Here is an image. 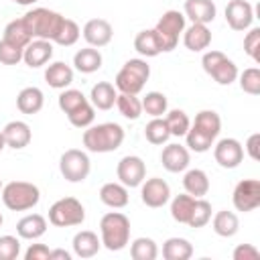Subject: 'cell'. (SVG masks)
Wrapping results in <instances>:
<instances>
[{"label": "cell", "mask_w": 260, "mask_h": 260, "mask_svg": "<svg viewBox=\"0 0 260 260\" xmlns=\"http://www.w3.org/2000/svg\"><path fill=\"white\" fill-rule=\"evenodd\" d=\"M22 20L32 39H43V41L53 43L61 30L65 16L55 10H49V8H32L22 16Z\"/></svg>", "instance_id": "cell-3"}, {"label": "cell", "mask_w": 260, "mask_h": 260, "mask_svg": "<svg viewBox=\"0 0 260 260\" xmlns=\"http://www.w3.org/2000/svg\"><path fill=\"white\" fill-rule=\"evenodd\" d=\"M53 57V43L51 41H43V39H32L24 49H22V61L30 67H43L51 61Z\"/></svg>", "instance_id": "cell-16"}, {"label": "cell", "mask_w": 260, "mask_h": 260, "mask_svg": "<svg viewBox=\"0 0 260 260\" xmlns=\"http://www.w3.org/2000/svg\"><path fill=\"white\" fill-rule=\"evenodd\" d=\"M22 61V47H16L4 39H0V63L4 65H16Z\"/></svg>", "instance_id": "cell-47"}, {"label": "cell", "mask_w": 260, "mask_h": 260, "mask_svg": "<svg viewBox=\"0 0 260 260\" xmlns=\"http://www.w3.org/2000/svg\"><path fill=\"white\" fill-rule=\"evenodd\" d=\"M232 203L238 211H254L260 205V181L258 179H244L234 187Z\"/></svg>", "instance_id": "cell-10"}, {"label": "cell", "mask_w": 260, "mask_h": 260, "mask_svg": "<svg viewBox=\"0 0 260 260\" xmlns=\"http://www.w3.org/2000/svg\"><path fill=\"white\" fill-rule=\"evenodd\" d=\"M254 20V8L248 0H232L225 6V22L232 30H248Z\"/></svg>", "instance_id": "cell-14"}, {"label": "cell", "mask_w": 260, "mask_h": 260, "mask_svg": "<svg viewBox=\"0 0 260 260\" xmlns=\"http://www.w3.org/2000/svg\"><path fill=\"white\" fill-rule=\"evenodd\" d=\"M2 136H4V142L6 146L14 148V150H20L24 146L30 144V138H32V132H30V126L22 120H12L8 122L4 128H2Z\"/></svg>", "instance_id": "cell-18"}, {"label": "cell", "mask_w": 260, "mask_h": 260, "mask_svg": "<svg viewBox=\"0 0 260 260\" xmlns=\"http://www.w3.org/2000/svg\"><path fill=\"white\" fill-rule=\"evenodd\" d=\"M215 4L213 0H185V18L199 24H209L215 18Z\"/></svg>", "instance_id": "cell-20"}, {"label": "cell", "mask_w": 260, "mask_h": 260, "mask_svg": "<svg viewBox=\"0 0 260 260\" xmlns=\"http://www.w3.org/2000/svg\"><path fill=\"white\" fill-rule=\"evenodd\" d=\"M124 142V128L116 122L87 126L83 132V146L89 152H114Z\"/></svg>", "instance_id": "cell-1"}, {"label": "cell", "mask_w": 260, "mask_h": 260, "mask_svg": "<svg viewBox=\"0 0 260 260\" xmlns=\"http://www.w3.org/2000/svg\"><path fill=\"white\" fill-rule=\"evenodd\" d=\"M185 140H187V148L193 150V152H207L213 142H215V136H211L209 132L197 128L195 124L189 126L187 134H185Z\"/></svg>", "instance_id": "cell-32"}, {"label": "cell", "mask_w": 260, "mask_h": 260, "mask_svg": "<svg viewBox=\"0 0 260 260\" xmlns=\"http://www.w3.org/2000/svg\"><path fill=\"white\" fill-rule=\"evenodd\" d=\"M2 221H4V217H2V213H0V225H2Z\"/></svg>", "instance_id": "cell-55"}, {"label": "cell", "mask_w": 260, "mask_h": 260, "mask_svg": "<svg viewBox=\"0 0 260 260\" xmlns=\"http://www.w3.org/2000/svg\"><path fill=\"white\" fill-rule=\"evenodd\" d=\"M116 108L118 112L128 118V120H138L142 114V102L134 93H118L116 98Z\"/></svg>", "instance_id": "cell-35"}, {"label": "cell", "mask_w": 260, "mask_h": 260, "mask_svg": "<svg viewBox=\"0 0 260 260\" xmlns=\"http://www.w3.org/2000/svg\"><path fill=\"white\" fill-rule=\"evenodd\" d=\"M209 219H211V203L207 199H203V197H197L187 225H191V228H203V225L209 223Z\"/></svg>", "instance_id": "cell-42"}, {"label": "cell", "mask_w": 260, "mask_h": 260, "mask_svg": "<svg viewBox=\"0 0 260 260\" xmlns=\"http://www.w3.org/2000/svg\"><path fill=\"white\" fill-rule=\"evenodd\" d=\"M47 232V219L41 213H28L18 219L16 234L22 240H39Z\"/></svg>", "instance_id": "cell-21"}, {"label": "cell", "mask_w": 260, "mask_h": 260, "mask_svg": "<svg viewBox=\"0 0 260 260\" xmlns=\"http://www.w3.org/2000/svg\"><path fill=\"white\" fill-rule=\"evenodd\" d=\"M12 2H16V4H20V6H30V4H35V2H39V0H12Z\"/></svg>", "instance_id": "cell-53"}, {"label": "cell", "mask_w": 260, "mask_h": 260, "mask_svg": "<svg viewBox=\"0 0 260 260\" xmlns=\"http://www.w3.org/2000/svg\"><path fill=\"white\" fill-rule=\"evenodd\" d=\"M20 254V240L16 236H0V260H14Z\"/></svg>", "instance_id": "cell-48"}, {"label": "cell", "mask_w": 260, "mask_h": 260, "mask_svg": "<svg viewBox=\"0 0 260 260\" xmlns=\"http://www.w3.org/2000/svg\"><path fill=\"white\" fill-rule=\"evenodd\" d=\"M49 260H71V254L63 248H57V250H51V256Z\"/></svg>", "instance_id": "cell-52"}, {"label": "cell", "mask_w": 260, "mask_h": 260, "mask_svg": "<svg viewBox=\"0 0 260 260\" xmlns=\"http://www.w3.org/2000/svg\"><path fill=\"white\" fill-rule=\"evenodd\" d=\"M244 51H246V55L252 61L260 63V28L258 26H254V28H250L246 32V37H244Z\"/></svg>", "instance_id": "cell-46"}, {"label": "cell", "mask_w": 260, "mask_h": 260, "mask_svg": "<svg viewBox=\"0 0 260 260\" xmlns=\"http://www.w3.org/2000/svg\"><path fill=\"white\" fill-rule=\"evenodd\" d=\"M213 158L221 169H236L244 160V146L236 138H221L213 146Z\"/></svg>", "instance_id": "cell-13"}, {"label": "cell", "mask_w": 260, "mask_h": 260, "mask_svg": "<svg viewBox=\"0 0 260 260\" xmlns=\"http://www.w3.org/2000/svg\"><path fill=\"white\" fill-rule=\"evenodd\" d=\"M156 35H158V41H160V47H162V53L167 51H173L179 43V37L183 35L185 30V14L179 12V10H167L156 26H154Z\"/></svg>", "instance_id": "cell-8"}, {"label": "cell", "mask_w": 260, "mask_h": 260, "mask_svg": "<svg viewBox=\"0 0 260 260\" xmlns=\"http://www.w3.org/2000/svg\"><path fill=\"white\" fill-rule=\"evenodd\" d=\"M2 187H4V185H2V179H0V191H2Z\"/></svg>", "instance_id": "cell-56"}, {"label": "cell", "mask_w": 260, "mask_h": 260, "mask_svg": "<svg viewBox=\"0 0 260 260\" xmlns=\"http://www.w3.org/2000/svg\"><path fill=\"white\" fill-rule=\"evenodd\" d=\"M43 104H45V95H43V91L39 87H24L16 95V108L22 114H28V116L41 112Z\"/></svg>", "instance_id": "cell-26"}, {"label": "cell", "mask_w": 260, "mask_h": 260, "mask_svg": "<svg viewBox=\"0 0 260 260\" xmlns=\"http://www.w3.org/2000/svg\"><path fill=\"white\" fill-rule=\"evenodd\" d=\"M183 187L193 197H203L209 191V177L201 169H189L183 177Z\"/></svg>", "instance_id": "cell-29"}, {"label": "cell", "mask_w": 260, "mask_h": 260, "mask_svg": "<svg viewBox=\"0 0 260 260\" xmlns=\"http://www.w3.org/2000/svg\"><path fill=\"white\" fill-rule=\"evenodd\" d=\"M6 148V142H4V136H2V130H0V152Z\"/></svg>", "instance_id": "cell-54"}, {"label": "cell", "mask_w": 260, "mask_h": 260, "mask_svg": "<svg viewBox=\"0 0 260 260\" xmlns=\"http://www.w3.org/2000/svg\"><path fill=\"white\" fill-rule=\"evenodd\" d=\"M112 37H114V28L104 18H91L83 26V39L87 41L89 47H95V49L106 47V45H110Z\"/></svg>", "instance_id": "cell-15"}, {"label": "cell", "mask_w": 260, "mask_h": 260, "mask_svg": "<svg viewBox=\"0 0 260 260\" xmlns=\"http://www.w3.org/2000/svg\"><path fill=\"white\" fill-rule=\"evenodd\" d=\"M79 35H81V30H79L77 22L71 20V18H65L63 24H61V30H59V35L55 37L53 43H57V45H61V47H71V45L77 43Z\"/></svg>", "instance_id": "cell-44"}, {"label": "cell", "mask_w": 260, "mask_h": 260, "mask_svg": "<svg viewBox=\"0 0 260 260\" xmlns=\"http://www.w3.org/2000/svg\"><path fill=\"white\" fill-rule=\"evenodd\" d=\"M144 136L150 144H165L171 138V132L167 128L165 118H152L144 128Z\"/></svg>", "instance_id": "cell-40"}, {"label": "cell", "mask_w": 260, "mask_h": 260, "mask_svg": "<svg viewBox=\"0 0 260 260\" xmlns=\"http://www.w3.org/2000/svg\"><path fill=\"white\" fill-rule=\"evenodd\" d=\"M258 146H260V134L256 132V134H252V136L248 138V142H246V152L250 154L252 160H258V158H260V150H258Z\"/></svg>", "instance_id": "cell-51"}, {"label": "cell", "mask_w": 260, "mask_h": 260, "mask_svg": "<svg viewBox=\"0 0 260 260\" xmlns=\"http://www.w3.org/2000/svg\"><path fill=\"white\" fill-rule=\"evenodd\" d=\"M85 102H89V100L83 95V91H81V89H73V87H65V89L61 91L59 100H57L59 110L65 112V114H71L73 110H77V108L83 106Z\"/></svg>", "instance_id": "cell-38"}, {"label": "cell", "mask_w": 260, "mask_h": 260, "mask_svg": "<svg viewBox=\"0 0 260 260\" xmlns=\"http://www.w3.org/2000/svg\"><path fill=\"white\" fill-rule=\"evenodd\" d=\"M4 205L10 211H28L32 209L39 199H41V191L37 185L26 183V181H10L2 187L0 191Z\"/></svg>", "instance_id": "cell-4"}, {"label": "cell", "mask_w": 260, "mask_h": 260, "mask_svg": "<svg viewBox=\"0 0 260 260\" xmlns=\"http://www.w3.org/2000/svg\"><path fill=\"white\" fill-rule=\"evenodd\" d=\"M45 81L55 89H65L73 81V69L63 61H55L45 69Z\"/></svg>", "instance_id": "cell-25"}, {"label": "cell", "mask_w": 260, "mask_h": 260, "mask_svg": "<svg viewBox=\"0 0 260 260\" xmlns=\"http://www.w3.org/2000/svg\"><path fill=\"white\" fill-rule=\"evenodd\" d=\"M116 175L124 187H130V189L140 187V183L146 179V165L140 156L128 154V156L120 158V162L116 167Z\"/></svg>", "instance_id": "cell-11"}, {"label": "cell", "mask_w": 260, "mask_h": 260, "mask_svg": "<svg viewBox=\"0 0 260 260\" xmlns=\"http://www.w3.org/2000/svg\"><path fill=\"white\" fill-rule=\"evenodd\" d=\"M238 77H240L242 91H246L250 95H258L260 93V69L258 67H248L242 73H238Z\"/></svg>", "instance_id": "cell-45"}, {"label": "cell", "mask_w": 260, "mask_h": 260, "mask_svg": "<svg viewBox=\"0 0 260 260\" xmlns=\"http://www.w3.org/2000/svg\"><path fill=\"white\" fill-rule=\"evenodd\" d=\"M150 77V65L144 59H128L116 75V89L120 93H134L138 95L144 89V83Z\"/></svg>", "instance_id": "cell-5"}, {"label": "cell", "mask_w": 260, "mask_h": 260, "mask_svg": "<svg viewBox=\"0 0 260 260\" xmlns=\"http://www.w3.org/2000/svg\"><path fill=\"white\" fill-rule=\"evenodd\" d=\"M134 49L142 55V57H156L162 53L158 35L154 28H144L134 37Z\"/></svg>", "instance_id": "cell-28"}, {"label": "cell", "mask_w": 260, "mask_h": 260, "mask_svg": "<svg viewBox=\"0 0 260 260\" xmlns=\"http://www.w3.org/2000/svg\"><path fill=\"white\" fill-rule=\"evenodd\" d=\"M59 171L65 177V181L69 183H81L87 179L89 171H91V162L87 152L79 150V148H69L61 154L59 158Z\"/></svg>", "instance_id": "cell-9"}, {"label": "cell", "mask_w": 260, "mask_h": 260, "mask_svg": "<svg viewBox=\"0 0 260 260\" xmlns=\"http://www.w3.org/2000/svg\"><path fill=\"white\" fill-rule=\"evenodd\" d=\"M51 250L45 244H30L24 252V260H49Z\"/></svg>", "instance_id": "cell-50"}, {"label": "cell", "mask_w": 260, "mask_h": 260, "mask_svg": "<svg viewBox=\"0 0 260 260\" xmlns=\"http://www.w3.org/2000/svg\"><path fill=\"white\" fill-rule=\"evenodd\" d=\"M189 160H191L189 148L183 144H177V142L167 144L160 152V162L169 173H183L189 167Z\"/></svg>", "instance_id": "cell-17"}, {"label": "cell", "mask_w": 260, "mask_h": 260, "mask_svg": "<svg viewBox=\"0 0 260 260\" xmlns=\"http://www.w3.org/2000/svg\"><path fill=\"white\" fill-rule=\"evenodd\" d=\"M102 53L95 49V47H85V49H79L75 55H73V65L77 71L89 75V73H95L100 67H102Z\"/></svg>", "instance_id": "cell-27"}, {"label": "cell", "mask_w": 260, "mask_h": 260, "mask_svg": "<svg viewBox=\"0 0 260 260\" xmlns=\"http://www.w3.org/2000/svg\"><path fill=\"white\" fill-rule=\"evenodd\" d=\"M130 256L134 260H154L158 256V248L156 242L152 238H136L130 244Z\"/></svg>", "instance_id": "cell-37"}, {"label": "cell", "mask_w": 260, "mask_h": 260, "mask_svg": "<svg viewBox=\"0 0 260 260\" xmlns=\"http://www.w3.org/2000/svg\"><path fill=\"white\" fill-rule=\"evenodd\" d=\"M183 45L189 51H193V53L205 51L211 45V30H209V26L207 24L193 22L189 28L183 30Z\"/></svg>", "instance_id": "cell-19"}, {"label": "cell", "mask_w": 260, "mask_h": 260, "mask_svg": "<svg viewBox=\"0 0 260 260\" xmlns=\"http://www.w3.org/2000/svg\"><path fill=\"white\" fill-rule=\"evenodd\" d=\"M234 260H258L260 258V250L252 244H238L232 252Z\"/></svg>", "instance_id": "cell-49"}, {"label": "cell", "mask_w": 260, "mask_h": 260, "mask_svg": "<svg viewBox=\"0 0 260 260\" xmlns=\"http://www.w3.org/2000/svg\"><path fill=\"white\" fill-rule=\"evenodd\" d=\"M73 254L77 258H91L100 252L102 248V240L98 238V234L89 232V230H81L73 236Z\"/></svg>", "instance_id": "cell-22"}, {"label": "cell", "mask_w": 260, "mask_h": 260, "mask_svg": "<svg viewBox=\"0 0 260 260\" xmlns=\"http://www.w3.org/2000/svg\"><path fill=\"white\" fill-rule=\"evenodd\" d=\"M142 112H146L152 118H162V114H167V95L160 91H148L142 100Z\"/></svg>", "instance_id": "cell-36"}, {"label": "cell", "mask_w": 260, "mask_h": 260, "mask_svg": "<svg viewBox=\"0 0 260 260\" xmlns=\"http://www.w3.org/2000/svg\"><path fill=\"white\" fill-rule=\"evenodd\" d=\"M195 199H197V197H193V195H189V193L175 195L173 201H171V215H173V219L179 221V223H187L189 217H191Z\"/></svg>", "instance_id": "cell-34"}, {"label": "cell", "mask_w": 260, "mask_h": 260, "mask_svg": "<svg viewBox=\"0 0 260 260\" xmlns=\"http://www.w3.org/2000/svg\"><path fill=\"white\" fill-rule=\"evenodd\" d=\"M100 240L110 252H118L130 242V219L120 211H110L100 219Z\"/></svg>", "instance_id": "cell-2"}, {"label": "cell", "mask_w": 260, "mask_h": 260, "mask_svg": "<svg viewBox=\"0 0 260 260\" xmlns=\"http://www.w3.org/2000/svg\"><path fill=\"white\" fill-rule=\"evenodd\" d=\"M193 124H195L197 128L209 132V134L215 136V138H217V134H219V130H221V118H219V114L213 112V110H201V112L195 116V122H193Z\"/></svg>", "instance_id": "cell-41"}, {"label": "cell", "mask_w": 260, "mask_h": 260, "mask_svg": "<svg viewBox=\"0 0 260 260\" xmlns=\"http://www.w3.org/2000/svg\"><path fill=\"white\" fill-rule=\"evenodd\" d=\"M116 87L110 81H98L89 91V104L98 110H112L116 106Z\"/></svg>", "instance_id": "cell-23"}, {"label": "cell", "mask_w": 260, "mask_h": 260, "mask_svg": "<svg viewBox=\"0 0 260 260\" xmlns=\"http://www.w3.org/2000/svg\"><path fill=\"white\" fill-rule=\"evenodd\" d=\"M67 118H69L71 126H75V128H87L95 120V108L89 102H85L83 106H79L77 110H73L71 114H67Z\"/></svg>", "instance_id": "cell-43"}, {"label": "cell", "mask_w": 260, "mask_h": 260, "mask_svg": "<svg viewBox=\"0 0 260 260\" xmlns=\"http://www.w3.org/2000/svg\"><path fill=\"white\" fill-rule=\"evenodd\" d=\"M128 199H130V195H128V187H124L122 183H106V185H102V189H100V201L104 203V205H108V207H112V209H122V207H126L128 205Z\"/></svg>", "instance_id": "cell-24"}, {"label": "cell", "mask_w": 260, "mask_h": 260, "mask_svg": "<svg viewBox=\"0 0 260 260\" xmlns=\"http://www.w3.org/2000/svg\"><path fill=\"white\" fill-rule=\"evenodd\" d=\"M140 197H142V203L146 207H162L169 203L171 199V187L165 179L160 177H152V179H144L140 183Z\"/></svg>", "instance_id": "cell-12"}, {"label": "cell", "mask_w": 260, "mask_h": 260, "mask_svg": "<svg viewBox=\"0 0 260 260\" xmlns=\"http://www.w3.org/2000/svg\"><path fill=\"white\" fill-rule=\"evenodd\" d=\"M165 122H167V128L171 132V136H179V138L185 136L187 130H189V126H191L189 116L183 110H171V112H167Z\"/></svg>", "instance_id": "cell-39"}, {"label": "cell", "mask_w": 260, "mask_h": 260, "mask_svg": "<svg viewBox=\"0 0 260 260\" xmlns=\"http://www.w3.org/2000/svg\"><path fill=\"white\" fill-rule=\"evenodd\" d=\"M83 219H85V209L81 201H77L75 197H63L49 207V221L57 228L81 225Z\"/></svg>", "instance_id": "cell-6"}, {"label": "cell", "mask_w": 260, "mask_h": 260, "mask_svg": "<svg viewBox=\"0 0 260 260\" xmlns=\"http://www.w3.org/2000/svg\"><path fill=\"white\" fill-rule=\"evenodd\" d=\"M203 71L211 75L219 85H230L238 79V67L232 59H228L221 51H207L201 57Z\"/></svg>", "instance_id": "cell-7"}, {"label": "cell", "mask_w": 260, "mask_h": 260, "mask_svg": "<svg viewBox=\"0 0 260 260\" xmlns=\"http://www.w3.org/2000/svg\"><path fill=\"white\" fill-rule=\"evenodd\" d=\"M191 256H193V246L185 238H169L162 244L165 260H189Z\"/></svg>", "instance_id": "cell-31"}, {"label": "cell", "mask_w": 260, "mask_h": 260, "mask_svg": "<svg viewBox=\"0 0 260 260\" xmlns=\"http://www.w3.org/2000/svg\"><path fill=\"white\" fill-rule=\"evenodd\" d=\"M211 225H213V232L221 238H232L238 234L240 230V219L234 211H228V209H221L213 215L211 219Z\"/></svg>", "instance_id": "cell-30"}, {"label": "cell", "mask_w": 260, "mask_h": 260, "mask_svg": "<svg viewBox=\"0 0 260 260\" xmlns=\"http://www.w3.org/2000/svg\"><path fill=\"white\" fill-rule=\"evenodd\" d=\"M2 39L8 41V43H12V45H16V47H22V49L32 41V37H30V32H28V28H26V24H24L22 18L10 20L6 24V28H4V37Z\"/></svg>", "instance_id": "cell-33"}]
</instances>
